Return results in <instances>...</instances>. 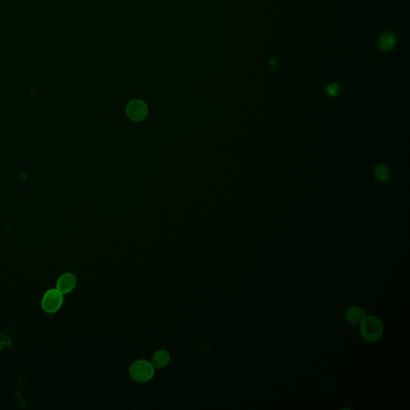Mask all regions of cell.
<instances>
[{"mask_svg": "<svg viewBox=\"0 0 410 410\" xmlns=\"http://www.w3.org/2000/svg\"><path fill=\"white\" fill-rule=\"evenodd\" d=\"M361 323V333L366 341L375 342L381 338L383 333V325L379 318L369 316L366 317Z\"/></svg>", "mask_w": 410, "mask_h": 410, "instance_id": "cell-1", "label": "cell"}, {"mask_svg": "<svg viewBox=\"0 0 410 410\" xmlns=\"http://www.w3.org/2000/svg\"><path fill=\"white\" fill-rule=\"evenodd\" d=\"M155 370L151 362L147 360L136 361L130 366V377L139 383H145L152 379Z\"/></svg>", "mask_w": 410, "mask_h": 410, "instance_id": "cell-2", "label": "cell"}, {"mask_svg": "<svg viewBox=\"0 0 410 410\" xmlns=\"http://www.w3.org/2000/svg\"><path fill=\"white\" fill-rule=\"evenodd\" d=\"M64 302V294L57 288H52L42 299V308L47 314H55L60 310Z\"/></svg>", "mask_w": 410, "mask_h": 410, "instance_id": "cell-3", "label": "cell"}, {"mask_svg": "<svg viewBox=\"0 0 410 410\" xmlns=\"http://www.w3.org/2000/svg\"><path fill=\"white\" fill-rule=\"evenodd\" d=\"M126 113L131 120L140 121L147 116V107L143 101L134 99L128 104Z\"/></svg>", "mask_w": 410, "mask_h": 410, "instance_id": "cell-4", "label": "cell"}, {"mask_svg": "<svg viewBox=\"0 0 410 410\" xmlns=\"http://www.w3.org/2000/svg\"><path fill=\"white\" fill-rule=\"evenodd\" d=\"M77 284L76 275L72 273H66L60 276L57 283V289L62 294H68L74 290Z\"/></svg>", "mask_w": 410, "mask_h": 410, "instance_id": "cell-5", "label": "cell"}, {"mask_svg": "<svg viewBox=\"0 0 410 410\" xmlns=\"http://www.w3.org/2000/svg\"><path fill=\"white\" fill-rule=\"evenodd\" d=\"M344 316L348 323L357 325L366 318V312L358 306H351L346 310Z\"/></svg>", "mask_w": 410, "mask_h": 410, "instance_id": "cell-6", "label": "cell"}, {"mask_svg": "<svg viewBox=\"0 0 410 410\" xmlns=\"http://www.w3.org/2000/svg\"><path fill=\"white\" fill-rule=\"evenodd\" d=\"M170 361L171 356L169 352L161 349V350L157 351L155 353L153 354L151 363L152 364L153 367L160 370V369L166 367L170 363Z\"/></svg>", "mask_w": 410, "mask_h": 410, "instance_id": "cell-7", "label": "cell"}, {"mask_svg": "<svg viewBox=\"0 0 410 410\" xmlns=\"http://www.w3.org/2000/svg\"><path fill=\"white\" fill-rule=\"evenodd\" d=\"M396 42L397 39L394 34L386 31L380 36L378 46L382 52H389L394 47Z\"/></svg>", "mask_w": 410, "mask_h": 410, "instance_id": "cell-8", "label": "cell"}, {"mask_svg": "<svg viewBox=\"0 0 410 410\" xmlns=\"http://www.w3.org/2000/svg\"><path fill=\"white\" fill-rule=\"evenodd\" d=\"M374 176L380 182H387L391 177V170L386 165H377L374 169Z\"/></svg>", "mask_w": 410, "mask_h": 410, "instance_id": "cell-9", "label": "cell"}, {"mask_svg": "<svg viewBox=\"0 0 410 410\" xmlns=\"http://www.w3.org/2000/svg\"><path fill=\"white\" fill-rule=\"evenodd\" d=\"M340 90H341V88H340V86L337 83H331L326 87L325 91H326L327 95H329V96L334 97L338 95Z\"/></svg>", "mask_w": 410, "mask_h": 410, "instance_id": "cell-10", "label": "cell"}, {"mask_svg": "<svg viewBox=\"0 0 410 410\" xmlns=\"http://www.w3.org/2000/svg\"><path fill=\"white\" fill-rule=\"evenodd\" d=\"M269 64H270V67H271L273 69H276V68H277V60H274V59H272V60H270V62H269Z\"/></svg>", "mask_w": 410, "mask_h": 410, "instance_id": "cell-11", "label": "cell"}]
</instances>
